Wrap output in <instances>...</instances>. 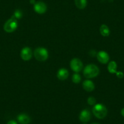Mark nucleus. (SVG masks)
Instances as JSON below:
<instances>
[{
    "mask_svg": "<svg viewBox=\"0 0 124 124\" xmlns=\"http://www.w3.org/2000/svg\"><path fill=\"white\" fill-rule=\"evenodd\" d=\"M99 74V69L96 65L91 64L85 68L83 75L87 78H92L97 77Z\"/></svg>",
    "mask_w": 124,
    "mask_h": 124,
    "instance_id": "1",
    "label": "nucleus"
},
{
    "mask_svg": "<svg viewBox=\"0 0 124 124\" xmlns=\"http://www.w3.org/2000/svg\"><path fill=\"white\" fill-rule=\"evenodd\" d=\"M107 108L101 103L95 105L93 108V114L98 119H102L105 117L107 115Z\"/></svg>",
    "mask_w": 124,
    "mask_h": 124,
    "instance_id": "2",
    "label": "nucleus"
},
{
    "mask_svg": "<svg viewBox=\"0 0 124 124\" xmlns=\"http://www.w3.org/2000/svg\"><path fill=\"white\" fill-rule=\"evenodd\" d=\"M34 55L36 60L39 62H45L48 58V52L44 47H38L34 51Z\"/></svg>",
    "mask_w": 124,
    "mask_h": 124,
    "instance_id": "3",
    "label": "nucleus"
},
{
    "mask_svg": "<svg viewBox=\"0 0 124 124\" xmlns=\"http://www.w3.org/2000/svg\"><path fill=\"white\" fill-rule=\"evenodd\" d=\"M18 27L17 20L14 16L8 20L4 25V30L8 33H12Z\"/></svg>",
    "mask_w": 124,
    "mask_h": 124,
    "instance_id": "4",
    "label": "nucleus"
},
{
    "mask_svg": "<svg viewBox=\"0 0 124 124\" xmlns=\"http://www.w3.org/2000/svg\"><path fill=\"white\" fill-rule=\"evenodd\" d=\"M70 66H71V68L72 69V71H74L76 73H78L82 71L83 65L80 60L75 58L71 61Z\"/></svg>",
    "mask_w": 124,
    "mask_h": 124,
    "instance_id": "5",
    "label": "nucleus"
},
{
    "mask_svg": "<svg viewBox=\"0 0 124 124\" xmlns=\"http://www.w3.org/2000/svg\"><path fill=\"white\" fill-rule=\"evenodd\" d=\"M34 10L39 14H43L47 10V6L42 1H39L34 4Z\"/></svg>",
    "mask_w": 124,
    "mask_h": 124,
    "instance_id": "6",
    "label": "nucleus"
},
{
    "mask_svg": "<svg viewBox=\"0 0 124 124\" xmlns=\"http://www.w3.org/2000/svg\"><path fill=\"white\" fill-rule=\"evenodd\" d=\"M32 57V51L29 47H25L21 51V57L23 60L28 61Z\"/></svg>",
    "mask_w": 124,
    "mask_h": 124,
    "instance_id": "7",
    "label": "nucleus"
},
{
    "mask_svg": "<svg viewBox=\"0 0 124 124\" xmlns=\"http://www.w3.org/2000/svg\"><path fill=\"white\" fill-rule=\"evenodd\" d=\"M97 58L102 64H107L109 60V55L105 51H100L97 54Z\"/></svg>",
    "mask_w": 124,
    "mask_h": 124,
    "instance_id": "8",
    "label": "nucleus"
},
{
    "mask_svg": "<svg viewBox=\"0 0 124 124\" xmlns=\"http://www.w3.org/2000/svg\"><path fill=\"white\" fill-rule=\"evenodd\" d=\"M80 120L83 123H86L89 122L91 119V113L88 109H83L81 111L79 116Z\"/></svg>",
    "mask_w": 124,
    "mask_h": 124,
    "instance_id": "9",
    "label": "nucleus"
},
{
    "mask_svg": "<svg viewBox=\"0 0 124 124\" xmlns=\"http://www.w3.org/2000/svg\"><path fill=\"white\" fill-rule=\"evenodd\" d=\"M17 120L20 124H29L31 121V117L26 114H20L17 116Z\"/></svg>",
    "mask_w": 124,
    "mask_h": 124,
    "instance_id": "10",
    "label": "nucleus"
},
{
    "mask_svg": "<svg viewBox=\"0 0 124 124\" xmlns=\"http://www.w3.org/2000/svg\"><path fill=\"white\" fill-rule=\"evenodd\" d=\"M57 78L60 80H65L67 79L69 76V72L65 68H62L58 70L57 72Z\"/></svg>",
    "mask_w": 124,
    "mask_h": 124,
    "instance_id": "11",
    "label": "nucleus"
},
{
    "mask_svg": "<svg viewBox=\"0 0 124 124\" xmlns=\"http://www.w3.org/2000/svg\"><path fill=\"white\" fill-rule=\"evenodd\" d=\"M83 88L87 92H91L94 89L95 86L92 81L86 80H85L83 83Z\"/></svg>",
    "mask_w": 124,
    "mask_h": 124,
    "instance_id": "12",
    "label": "nucleus"
},
{
    "mask_svg": "<svg viewBox=\"0 0 124 124\" xmlns=\"http://www.w3.org/2000/svg\"><path fill=\"white\" fill-rule=\"evenodd\" d=\"M100 32L102 36L108 37L110 34V31L107 25L103 24L100 27Z\"/></svg>",
    "mask_w": 124,
    "mask_h": 124,
    "instance_id": "13",
    "label": "nucleus"
},
{
    "mask_svg": "<svg viewBox=\"0 0 124 124\" xmlns=\"http://www.w3.org/2000/svg\"><path fill=\"white\" fill-rule=\"evenodd\" d=\"M108 70L111 74H116L117 72V63L114 61H111L108 65Z\"/></svg>",
    "mask_w": 124,
    "mask_h": 124,
    "instance_id": "14",
    "label": "nucleus"
},
{
    "mask_svg": "<svg viewBox=\"0 0 124 124\" xmlns=\"http://www.w3.org/2000/svg\"><path fill=\"white\" fill-rule=\"evenodd\" d=\"M75 4L79 9H84L87 6V0H75Z\"/></svg>",
    "mask_w": 124,
    "mask_h": 124,
    "instance_id": "15",
    "label": "nucleus"
},
{
    "mask_svg": "<svg viewBox=\"0 0 124 124\" xmlns=\"http://www.w3.org/2000/svg\"><path fill=\"white\" fill-rule=\"evenodd\" d=\"M72 82L74 83H79L81 81V77L78 74H74L72 77Z\"/></svg>",
    "mask_w": 124,
    "mask_h": 124,
    "instance_id": "16",
    "label": "nucleus"
},
{
    "mask_svg": "<svg viewBox=\"0 0 124 124\" xmlns=\"http://www.w3.org/2000/svg\"><path fill=\"white\" fill-rule=\"evenodd\" d=\"M23 16L22 12H21V10H16L14 12V15L12 16H14L15 19L18 20V19H20Z\"/></svg>",
    "mask_w": 124,
    "mask_h": 124,
    "instance_id": "17",
    "label": "nucleus"
},
{
    "mask_svg": "<svg viewBox=\"0 0 124 124\" xmlns=\"http://www.w3.org/2000/svg\"><path fill=\"white\" fill-rule=\"evenodd\" d=\"M96 100L94 97H89L88 99V103L89 105H94L96 103Z\"/></svg>",
    "mask_w": 124,
    "mask_h": 124,
    "instance_id": "18",
    "label": "nucleus"
},
{
    "mask_svg": "<svg viewBox=\"0 0 124 124\" xmlns=\"http://www.w3.org/2000/svg\"><path fill=\"white\" fill-rule=\"evenodd\" d=\"M116 74L117 77L118 78H122L123 77H124V73H123V72H120V71L117 72Z\"/></svg>",
    "mask_w": 124,
    "mask_h": 124,
    "instance_id": "19",
    "label": "nucleus"
},
{
    "mask_svg": "<svg viewBox=\"0 0 124 124\" xmlns=\"http://www.w3.org/2000/svg\"><path fill=\"white\" fill-rule=\"evenodd\" d=\"M7 124H18L16 120H9V122H8Z\"/></svg>",
    "mask_w": 124,
    "mask_h": 124,
    "instance_id": "20",
    "label": "nucleus"
},
{
    "mask_svg": "<svg viewBox=\"0 0 124 124\" xmlns=\"http://www.w3.org/2000/svg\"><path fill=\"white\" fill-rule=\"evenodd\" d=\"M121 115L123 117H124V108L123 109H122L121 110Z\"/></svg>",
    "mask_w": 124,
    "mask_h": 124,
    "instance_id": "21",
    "label": "nucleus"
},
{
    "mask_svg": "<svg viewBox=\"0 0 124 124\" xmlns=\"http://www.w3.org/2000/svg\"><path fill=\"white\" fill-rule=\"evenodd\" d=\"M30 3H31V4H34L36 3H35V0H30Z\"/></svg>",
    "mask_w": 124,
    "mask_h": 124,
    "instance_id": "22",
    "label": "nucleus"
},
{
    "mask_svg": "<svg viewBox=\"0 0 124 124\" xmlns=\"http://www.w3.org/2000/svg\"><path fill=\"white\" fill-rule=\"evenodd\" d=\"M97 124V123H94V124Z\"/></svg>",
    "mask_w": 124,
    "mask_h": 124,
    "instance_id": "23",
    "label": "nucleus"
},
{
    "mask_svg": "<svg viewBox=\"0 0 124 124\" xmlns=\"http://www.w3.org/2000/svg\"><path fill=\"white\" fill-rule=\"evenodd\" d=\"M83 124H86V123H83Z\"/></svg>",
    "mask_w": 124,
    "mask_h": 124,
    "instance_id": "24",
    "label": "nucleus"
}]
</instances>
